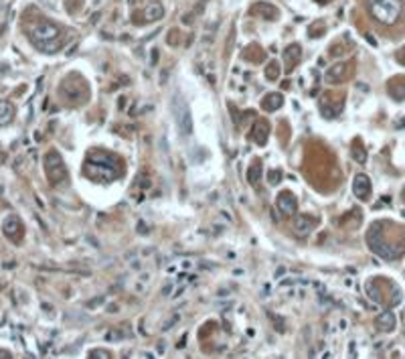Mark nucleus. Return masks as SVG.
I'll return each mask as SVG.
<instances>
[{
	"instance_id": "obj_1",
	"label": "nucleus",
	"mask_w": 405,
	"mask_h": 359,
	"mask_svg": "<svg viewBox=\"0 0 405 359\" xmlns=\"http://www.w3.org/2000/svg\"><path fill=\"white\" fill-rule=\"evenodd\" d=\"M373 18L383 25H395L401 16V0H369Z\"/></svg>"
},
{
	"instance_id": "obj_2",
	"label": "nucleus",
	"mask_w": 405,
	"mask_h": 359,
	"mask_svg": "<svg viewBox=\"0 0 405 359\" xmlns=\"http://www.w3.org/2000/svg\"><path fill=\"white\" fill-rule=\"evenodd\" d=\"M45 171H47V177L51 181V185L59 187L67 181V168H65V162H63L61 154L57 151H51L47 153L45 156Z\"/></svg>"
},
{
	"instance_id": "obj_3",
	"label": "nucleus",
	"mask_w": 405,
	"mask_h": 359,
	"mask_svg": "<svg viewBox=\"0 0 405 359\" xmlns=\"http://www.w3.org/2000/svg\"><path fill=\"white\" fill-rule=\"evenodd\" d=\"M83 173L88 175L91 181L97 183H112L116 179V166L114 164H105V162H95L88 160L83 166Z\"/></svg>"
},
{
	"instance_id": "obj_4",
	"label": "nucleus",
	"mask_w": 405,
	"mask_h": 359,
	"mask_svg": "<svg viewBox=\"0 0 405 359\" xmlns=\"http://www.w3.org/2000/svg\"><path fill=\"white\" fill-rule=\"evenodd\" d=\"M173 110H175V116H177V124L180 132L184 134H190L193 132V116L188 112V105L184 103V100H180L179 96L173 100Z\"/></svg>"
},
{
	"instance_id": "obj_5",
	"label": "nucleus",
	"mask_w": 405,
	"mask_h": 359,
	"mask_svg": "<svg viewBox=\"0 0 405 359\" xmlns=\"http://www.w3.org/2000/svg\"><path fill=\"white\" fill-rule=\"evenodd\" d=\"M59 35H61V31H59L55 25H51V23H39V25H35L33 31H31V39H33L35 45L57 41Z\"/></svg>"
},
{
	"instance_id": "obj_6",
	"label": "nucleus",
	"mask_w": 405,
	"mask_h": 359,
	"mask_svg": "<svg viewBox=\"0 0 405 359\" xmlns=\"http://www.w3.org/2000/svg\"><path fill=\"white\" fill-rule=\"evenodd\" d=\"M275 207L282 211V215H294L296 209H298V203H296V197L290 193V191H282L275 199Z\"/></svg>"
},
{
	"instance_id": "obj_7",
	"label": "nucleus",
	"mask_w": 405,
	"mask_h": 359,
	"mask_svg": "<svg viewBox=\"0 0 405 359\" xmlns=\"http://www.w3.org/2000/svg\"><path fill=\"white\" fill-rule=\"evenodd\" d=\"M371 181H369V177L367 175H363V173H360V175H357L355 177V181H353V193L359 197V199H369L371 197Z\"/></svg>"
},
{
	"instance_id": "obj_8",
	"label": "nucleus",
	"mask_w": 405,
	"mask_h": 359,
	"mask_svg": "<svg viewBox=\"0 0 405 359\" xmlns=\"http://www.w3.org/2000/svg\"><path fill=\"white\" fill-rule=\"evenodd\" d=\"M2 231L4 236L10 240H16L20 234H23V225H20V219L16 215H6L2 219Z\"/></svg>"
},
{
	"instance_id": "obj_9",
	"label": "nucleus",
	"mask_w": 405,
	"mask_h": 359,
	"mask_svg": "<svg viewBox=\"0 0 405 359\" xmlns=\"http://www.w3.org/2000/svg\"><path fill=\"white\" fill-rule=\"evenodd\" d=\"M312 225H314V223H312V217H308V215H296L292 229H294V234H296L298 238H308L310 231H312Z\"/></svg>"
},
{
	"instance_id": "obj_10",
	"label": "nucleus",
	"mask_w": 405,
	"mask_h": 359,
	"mask_svg": "<svg viewBox=\"0 0 405 359\" xmlns=\"http://www.w3.org/2000/svg\"><path fill=\"white\" fill-rule=\"evenodd\" d=\"M395 323H397V319H395V314H393L391 310L381 312V314L377 316V319H375L377 329H379V331H383V333H391V331L395 329Z\"/></svg>"
},
{
	"instance_id": "obj_11",
	"label": "nucleus",
	"mask_w": 405,
	"mask_h": 359,
	"mask_svg": "<svg viewBox=\"0 0 405 359\" xmlns=\"http://www.w3.org/2000/svg\"><path fill=\"white\" fill-rule=\"evenodd\" d=\"M345 73H347V63L338 61V63H334L332 67H328V71L324 73V79L328 83H338V81L345 79Z\"/></svg>"
},
{
	"instance_id": "obj_12",
	"label": "nucleus",
	"mask_w": 405,
	"mask_h": 359,
	"mask_svg": "<svg viewBox=\"0 0 405 359\" xmlns=\"http://www.w3.org/2000/svg\"><path fill=\"white\" fill-rule=\"evenodd\" d=\"M249 12H251V14H258V16H264V18H268V20H275V18H278V14H280L278 8L271 6V4H268V2L253 4Z\"/></svg>"
},
{
	"instance_id": "obj_13",
	"label": "nucleus",
	"mask_w": 405,
	"mask_h": 359,
	"mask_svg": "<svg viewBox=\"0 0 405 359\" xmlns=\"http://www.w3.org/2000/svg\"><path fill=\"white\" fill-rule=\"evenodd\" d=\"M268 136H270V124L268 122H258L253 126V130H251V138L255 144H260L264 146L268 142Z\"/></svg>"
},
{
	"instance_id": "obj_14",
	"label": "nucleus",
	"mask_w": 405,
	"mask_h": 359,
	"mask_svg": "<svg viewBox=\"0 0 405 359\" xmlns=\"http://www.w3.org/2000/svg\"><path fill=\"white\" fill-rule=\"evenodd\" d=\"M164 16V6L160 2H152L150 6H146L144 10V20L146 23H156V20H160Z\"/></svg>"
},
{
	"instance_id": "obj_15",
	"label": "nucleus",
	"mask_w": 405,
	"mask_h": 359,
	"mask_svg": "<svg viewBox=\"0 0 405 359\" xmlns=\"http://www.w3.org/2000/svg\"><path fill=\"white\" fill-rule=\"evenodd\" d=\"M389 94L393 100L397 102H403L405 100V77H395L391 83H389Z\"/></svg>"
},
{
	"instance_id": "obj_16",
	"label": "nucleus",
	"mask_w": 405,
	"mask_h": 359,
	"mask_svg": "<svg viewBox=\"0 0 405 359\" xmlns=\"http://www.w3.org/2000/svg\"><path fill=\"white\" fill-rule=\"evenodd\" d=\"M282 103H284L282 94H268V96L262 100V108H264L266 112H275Z\"/></svg>"
},
{
	"instance_id": "obj_17",
	"label": "nucleus",
	"mask_w": 405,
	"mask_h": 359,
	"mask_svg": "<svg viewBox=\"0 0 405 359\" xmlns=\"http://www.w3.org/2000/svg\"><path fill=\"white\" fill-rule=\"evenodd\" d=\"M300 57H302V47L298 45V43L288 45V47L284 49V61L288 63V65H294L296 61H300Z\"/></svg>"
},
{
	"instance_id": "obj_18",
	"label": "nucleus",
	"mask_w": 405,
	"mask_h": 359,
	"mask_svg": "<svg viewBox=\"0 0 405 359\" xmlns=\"http://www.w3.org/2000/svg\"><path fill=\"white\" fill-rule=\"evenodd\" d=\"M14 118V105L10 102H0V126L10 124Z\"/></svg>"
},
{
	"instance_id": "obj_19",
	"label": "nucleus",
	"mask_w": 405,
	"mask_h": 359,
	"mask_svg": "<svg viewBox=\"0 0 405 359\" xmlns=\"http://www.w3.org/2000/svg\"><path fill=\"white\" fill-rule=\"evenodd\" d=\"M260 177H262V162L260 160H255L249 168H247V181H249V185H258L260 183Z\"/></svg>"
},
{
	"instance_id": "obj_20",
	"label": "nucleus",
	"mask_w": 405,
	"mask_h": 359,
	"mask_svg": "<svg viewBox=\"0 0 405 359\" xmlns=\"http://www.w3.org/2000/svg\"><path fill=\"white\" fill-rule=\"evenodd\" d=\"M280 73H282V67H280L278 61H270L268 65H266V77H268L270 81H275V79L280 77Z\"/></svg>"
},
{
	"instance_id": "obj_21",
	"label": "nucleus",
	"mask_w": 405,
	"mask_h": 359,
	"mask_svg": "<svg viewBox=\"0 0 405 359\" xmlns=\"http://www.w3.org/2000/svg\"><path fill=\"white\" fill-rule=\"evenodd\" d=\"M351 154H353V158H355L357 162H360V164H363V162H367V151H365V149H363V146H360V144H355V146H353Z\"/></svg>"
},
{
	"instance_id": "obj_22",
	"label": "nucleus",
	"mask_w": 405,
	"mask_h": 359,
	"mask_svg": "<svg viewBox=\"0 0 405 359\" xmlns=\"http://www.w3.org/2000/svg\"><path fill=\"white\" fill-rule=\"evenodd\" d=\"M280 179H282V171H278V168H273V171L268 173V183L270 185H278Z\"/></svg>"
},
{
	"instance_id": "obj_23",
	"label": "nucleus",
	"mask_w": 405,
	"mask_h": 359,
	"mask_svg": "<svg viewBox=\"0 0 405 359\" xmlns=\"http://www.w3.org/2000/svg\"><path fill=\"white\" fill-rule=\"evenodd\" d=\"M397 59H399L401 65H405V47H401V51L397 53Z\"/></svg>"
},
{
	"instance_id": "obj_24",
	"label": "nucleus",
	"mask_w": 405,
	"mask_h": 359,
	"mask_svg": "<svg viewBox=\"0 0 405 359\" xmlns=\"http://www.w3.org/2000/svg\"><path fill=\"white\" fill-rule=\"evenodd\" d=\"M90 357H110V355L105 353V351H101V353H99V351H93V353H91Z\"/></svg>"
},
{
	"instance_id": "obj_25",
	"label": "nucleus",
	"mask_w": 405,
	"mask_h": 359,
	"mask_svg": "<svg viewBox=\"0 0 405 359\" xmlns=\"http://www.w3.org/2000/svg\"><path fill=\"white\" fill-rule=\"evenodd\" d=\"M284 272H286V268H284V266H282V268H278V270H275V276H278V278H280V276H284Z\"/></svg>"
},
{
	"instance_id": "obj_26",
	"label": "nucleus",
	"mask_w": 405,
	"mask_h": 359,
	"mask_svg": "<svg viewBox=\"0 0 405 359\" xmlns=\"http://www.w3.org/2000/svg\"><path fill=\"white\" fill-rule=\"evenodd\" d=\"M0 357H4V359H8V357H10V353H8V351H4V349H0Z\"/></svg>"
},
{
	"instance_id": "obj_27",
	"label": "nucleus",
	"mask_w": 405,
	"mask_h": 359,
	"mask_svg": "<svg viewBox=\"0 0 405 359\" xmlns=\"http://www.w3.org/2000/svg\"><path fill=\"white\" fill-rule=\"evenodd\" d=\"M318 2H320V4H326V2H332V0H318Z\"/></svg>"
}]
</instances>
